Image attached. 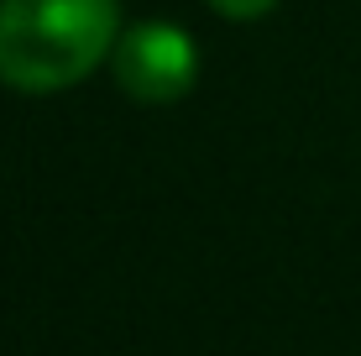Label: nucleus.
Wrapping results in <instances>:
<instances>
[{
	"instance_id": "f257e3e1",
	"label": "nucleus",
	"mask_w": 361,
	"mask_h": 356,
	"mask_svg": "<svg viewBox=\"0 0 361 356\" xmlns=\"http://www.w3.org/2000/svg\"><path fill=\"white\" fill-rule=\"evenodd\" d=\"M116 42V0H0V79L11 90H68L90 79Z\"/></svg>"
},
{
	"instance_id": "7ed1b4c3",
	"label": "nucleus",
	"mask_w": 361,
	"mask_h": 356,
	"mask_svg": "<svg viewBox=\"0 0 361 356\" xmlns=\"http://www.w3.org/2000/svg\"><path fill=\"white\" fill-rule=\"evenodd\" d=\"M209 6H215L220 16H231V21H257V16H267L278 0H209Z\"/></svg>"
},
{
	"instance_id": "f03ea898",
	"label": "nucleus",
	"mask_w": 361,
	"mask_h": 356,
	"mask_svg": "<svg viewBox=\"0 0 361 356\" xmlns=\"http://www.w3.org/2000/svg\"><path fill=\"white\" fill-rule=\"evenodd\" d=\"M116 84L142 105H173L194 90L199 53L189 42V32L173 21H136L121 32L116 53H110Z\"/></svg>"
}]
</instances>
